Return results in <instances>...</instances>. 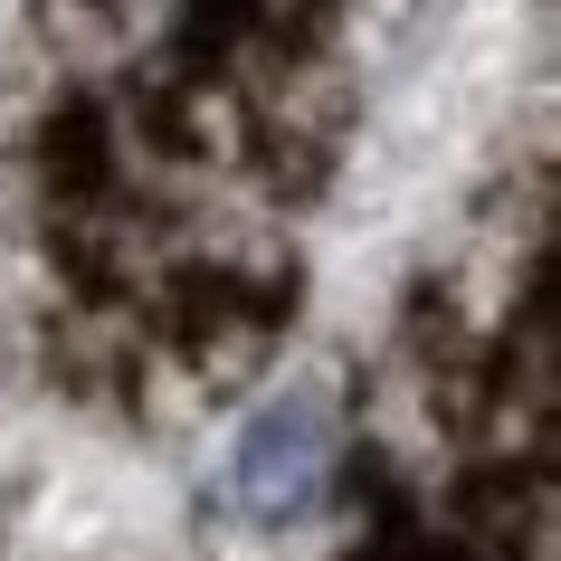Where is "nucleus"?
Returning <instances> with one entry per match:
<instances>
[{"label":"nucleus","instance_id":"nucleus-1","mask_svg":"<svg viewBox=\"0 0 561 561\" xmlns=\"http://www.w3.org/2000/svg\"><path fill=\"white\" fill-rule=\"evenodd\" d=\"M333 485V410L324 390H276L229 447V504L248 514L257 533H286L305 524Z\"/></svg>","mask_w":561,"mask_h":561}]
</instances>
